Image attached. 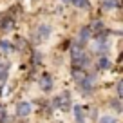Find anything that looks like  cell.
Listing matches in <instances>:
<instances>
[{
    "label": "cell",
    "mask_w": 123,
    "mask_h": 123,
    "mask_svg": "<svg viewBox=\"0 0 123 123\" xmlns=\"http://www.w3.org/2000/svg\"><path fill=\"white\" fill-rule=\"evenodd\" d=\"M54 105L60 109H67L71 105V94L69 92H62L58 98H54Z\"/></svg>",
    "instance_id": "obj_1"
},
{
    "label": "cell",
    "mask_w": 123,
    "mask_h": 123,
    "mask_svg": "<svg viewBox=\"0 0 123 123\" xmlns=\"http://www.w3.org/2000/svg\"><path fill=\"white\" fill-rule=\"evenodd\" d=\"M31 111H33V107H31V103H27V101H20V103L16 105V116H20V118L29 116Z\"/></svg>",
    "instance_id": "obj_2"
},
{
    "label": "cell",
    "mask_w": 123,
    "mask_h": 123,
    "mask_svg": "<svg viewBox=\"0 0 123 123\" xmlns=\"http://www.w3.org/2000/svg\"><path fill=\"white\" fill-rule=\"evenodd\" d=\"M78 83H80V89H81L83 92H89V91L92 89V85H94V76L85 74V78H83V80H80Z\"/></svg>",
    "instance_id": "obj_3"
},
{
    "label": "cell",
    "mask_w": 123,
    "mask_h": 123,
    "mask_svg": "<svg viewBox=\"0 0 123 123\" xmlns=\"http://www.w3.org/2000/svg\"><path fill=\"white\" fill-rule=\"evenodd\" d=\"M87 62L89 60H87V56H85L83 53H78V54H74V56H73V65L76 67V69H78V67H83Z\"/></svg>",
    "instance_id": "obj_4"
},
{
    "label": "cell",
    "mask_w": 123,
    "mask_h": 123,
    "mask_svg": "<svg viewBox=\"0 0 123 123\" xmlns=\"http://www.w3.org/2000/svg\"><path fill=\"white\" fill-rule=\"evenodd\" d=\"M92 49L96 51V53H105V51H109V43L105 42L103 38H100V40H96V42L92 43Z\"/></svg>",
    "instance_id": "obj_5"
},
{
    "label": "cell",
    "mask_w": 123,
    "mask_h": 123,
    "mask_svg": "<svg viewBox=\"0 0 123 123\" xmlns=\"http://www.w3.org/2000/svg\"><path fill=\"white\" fill-rule=\"evenodd\" d=\"M36 35H38V38H40V40H45V38H49V36H51V27L43 24V25H40V27H38Z\"/></svg>",
    "instance_id": "obj_6"
},
{
    "label": "cell",
    "mask_w": 123,
    "mask_h": 123,
    "mask_svg": "<svg viewBox=\"0 0 123 123\" xmlns=\"http://www.w3.org/2000/svg\"><path fill=\"white\" fill-rule=\"evenodd\" d=\"M40 87H42L43 91H51V87H53V78H51L49 74H43L42 80H40Z\"/></svg>",
    "instance_id": "obj_7"
},
{
    "label": "cell",
    "mask_w": 123,
    "mask_h": 123,
    "mask_svg": "<svg viewBox=\"0 0 123 123\" xmlns=\"http://www.w3.org/2000/svg\"><path fill=\"white\" fill-rule=\"evenodd\" d=\"M74 118H76L78 123H83V121H85V112H83V109H81L80 105H76V107H74Z\"/></svg>",
    "instance_id": "obj_8"
},
{
    "label": "cell",
    "mask_w": 123,
    "mask_h": 123,
    "mask_svg": "<svg viewBox=\"0 0 123 123\" xmlns=\"http://www.w3.org/2000/svg\"><path fill=\"white\" fill-rule=\"evenodd\" d=\"M89 38H91V29H89V27H83V29L80 31V42L83 43V42H87Z\"/></svg>",
    "instance_id": "obj_9"
},
{
    "label": "cell",
    "mask_w": 123,
    "mask_h": 123,
    "mask_svg": "<svg viewBox=\"0 0 123 123\" xmlns=\"http://www.w3.org/2000/svg\"><path fill=\"white\" fill-rule=\"evenodd\" d=\"M98 67H100V69H111V60H109V58H100Z\"/></svg>",
    "instance_id": "obj_10"
},
{
    "label": "cell",
    "mask_w": 123,
    "mask_h": 123,
    "mask_svg": "<svg viewBox=\"0 0 123 123\" xmlns=\"http://www.w3.org/2000/svg\"><path fill=\"white\" fill-rule=\"evenodd\" d=\"M89 29H91V33L92 31H94V33H101V31H103V24H101L100 20H96V22L92 24V27H89Z\"/></svg>",
    "instance_id": "obj_11"
},
{
    "label": "cell",
    "mask_w": 123,
    "mask_h": 123,
    "mask_svg": "<svg viewBox=\"0 0 123 123\" xmlns=\"http://www.w3.org/2000/svg\"><path fill=\"white\" fill-rule=\"evenodd\" d=\"M0 49L2 51H13V43L9 40H0Z\"/></svg>",
    "instance_id": "obj_12"
},
{
    "label": "cell",
    "mask_w": 123,
    "mask_h": 123,
    "mask_svg": "<svg viewBox=\"0 0 123 123\" xmlns=\"http://www.w3.org/2000/svg\"><path fill=\"white\" fill-rule=\"evenodd\" d=\"M100 123H118V121H116V118H114V116L105 114V116H101V118H100Z\"/></svg>",
    "instance_id": "obj_13"
},
{
    "label": "cell",
    "mask_w": 123,
    "mask_h": 123,
    "mask_svg": "<svg viewBox=\"0 0 123 123\" xmlns=\"http://www.w3.org/2000/svg\"><path fill=\"white\" fill-rule=\"evenodd\" d=\"M71 4H74V6H76V7L83 9V7H87V6H89V0H73Z\"/></svg>",
    "instance_id": "obj_14"
},
{
    "label": "cell",
    "mask_w": 123,
    "mask_h": 123,
    "mask_svg": "<svg viewBox=\"0 0 123 123\" xmlns=\"http://www.w3.org/2000/svg\"><path fill=\"white\" fill-rule=\"evenodd\" d=\"M9 118H7V111L4 107H0V123H7Z\"/></svg>",
    "instance_id": "obj_15"
},
{
    "label": "cell",
    "mask_w": 123,
    "mask_h": 123,
    "mask_svg": "<svg viewBox=\"0 0 123 123\" xmlns=\"http://www.w3.org/2000/svg\"><path fill=\"white\" fill-rule=\"evenodd\" d=\"M116 6H118V0H105V2H103L105 9H114Z\"/></svg>",
    "instance_id": "obj_16"
},
{
    "label": "cell",
    "mask_w": 123,
    "mask_h": 123,
    "mask_svg": "<svg viewBox=\"0 0 123 123\" xmlns=\"http://www.w3.org/2000/svg\"><path fill=\"white\" fill-rule=\"evenodd\" d=\"M85 78V73L81 69H74V80L76 81H80V80H83Z\"/></svg>",
    "instance_id": "obj_17"
},
{
    "label": "cell",
    "mask_w": 123,
    "mask_h": 123,
    "mask_svg": "<svg viewBox=\"0 0 123 123\" xmlns=\"http://www.w3.org/2000/svg\"><path fill=\"white\" fill-rule=\"evenodd\" d=\"M2 27H4V31H11L13 29V20H4Z\"/></svg>",
    "instance_id": "obj_18"
},
{
    "label": "cell",
    "mask_w": 123,
    "mask_h": 123,
    "mask_svg": "<svg viewBox=\"0 0 123 123\" xmlns=\"http://www.w3.org/2000/svg\"><path fill=\"white\" fill-rule=\"evenodd\" d=\"M118 94H119V96L123 94V83H121V81L118 83Z\"/></svg>",
    "instance_id": "obj_19"
},
{
    "label": "cell",
    "mask_w": 123,
    "mask_h": 123,
    "mask_svg": "<svg viewBox=\"0 0 123 123\" xmlns=\"http://www.w3.org/2000/svg\"><path fill=\"white\" fill-rule=\"evenodd\" d=\"M62 2H63V4H71V2H73V0H62Z\"/></svg>",
    "instance_id": "obj_20"
}]
</instances>
